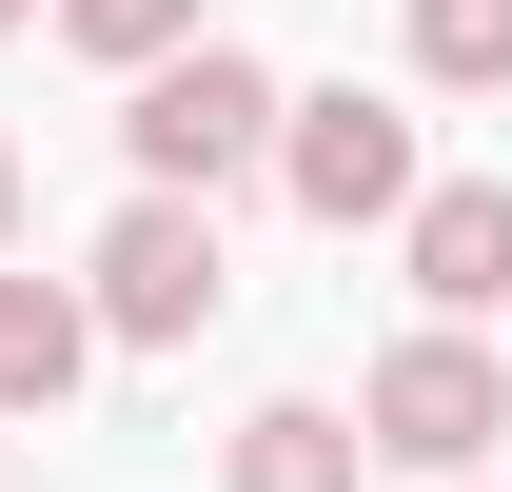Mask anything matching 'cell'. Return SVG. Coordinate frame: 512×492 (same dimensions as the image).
<instances>
[{
  "label": "cell",
  "instance_id": "obj_11",
  "mask_svg": "<svg viewBox=\"0 0 512 492\" xmlns=\"http://www.w3.org/2000/svg\"><path fill=\"white\" fill-rule=\"evenodd\" d=\"M20 20H40V0H0V40H20Z\"/></svg>",
  "mask_w": 512,
  "mask_h": 492
},
{
  "label": "cell",
  "instance_id": "obj_1",
  "mask_svg": "<svg viewBox=\"0 0 512 492\" xmlns=\"http://www.w3.org/2000/svg\"><path fill=\"white\" fill-rule=\"evenodd\" d=\"M119 158H138L158 197L256 178V158H276V60H256V40H178V60H138V79H119Z\"/></svg>",
  "mask_w": 512,
  "mask_h": 492
},
{
  "label": "cell",
  "instance_id": "obj_6",
  "mask_svg": "<svg viewBox=\"0 0 512 492\" xmlns=\"http://www.w3.org/2000/svg\"><path fill=\"white\" fill-rule=\"evenodd\" d=\"M79 374H99V296H79V276H20V256H0V414L40 433L79 394Z\"/></svg>",
  "mask_w": 512,
  "mask_h": 492
},
{
  "label": "cell",
  "instance_id": "obj_2",
  "mask_svg": "<svg viewBox=\"0 0 512 492\" xmlns=\"http://www.w3.org/2000/svg\"><path fill=\"white\" fill-rule=\"evenodd\" d=\"M79 296H99V335H119V355H197V335H217V296H237L217 197H158V178H138L119 217H99V256H79Z\"/></svg>",
  "mask_w": 512,
  "mask_h": 492
},
{
  "label": "cell",
  "instance_id": "obj_7",
  "mask_svg": "<svg viewBox=\"0 0 512 492\" xmlns=\"http://www.w3.org/2000/svg\"><path fill=\"white\" fill-rule=\"evenodd\" d=\"M355 473H375V433L335 414V394H256L237 453H217V492H355Z\"/></svg>",
  "mask_w": 512,
  "mask_h": 492
},
{
  "label": "cell",
  "instance_id": "obj_4",
  "mask_svg": "<svg viewBox=\"0 0 512 492\" xmlns=\"http://www.w3.org/2000/svg\"><path fill=\"white\" fill-rule=\"evenodd\" d=\"M414 178H434V158H414L394 99H355V79H335V99H276V197H296L316 237H394Z\"/></svg>",
  "mask_w": 512,
  "mask_h": 492
},
{
  "label": "cell",
  "instance_id": "obj_10",
  "mask_svg": "<svg viewBox=\"0 0 512 492\" xmlns=\"http://www.w3.org/2000/svg\"><path fill=\"white\" fill-rule=\"evenodd\" d=\"M0 256H20V138H0Z\"/></svg>",
  "mask_w": 512,
  "mask_h": 492
},
{
  "label": "cell",
  "instance_id": "obj_9",
  "mask_svg": "<svg viewBox=\"0 0 512 492\" xmlns=\"http://www.w3.org/2000/svg\"><path fill=\"white\" fill-rule=\"evenodd\" d=\"M40 20H60V40H79L99 79H138V60H178V40H217L197 0H40Z\"/></svg>",
  "mask_w": 512,
  "mask_h": 492
},
{
  "label": "cell",
  "instance_id": "obj_3",
  "mask_svg": "<svg viewBox=\"0 0 512 492\" xmlns=\"http://www.w3.org/2000/svg\"><path fill=\"white\" fill-rule=\"evenodd\" d=\"M355 433H375L394 473H473V453L512 433V355L473 335V315H434V335H394V355H375V394H355Z\"/></svg>",
  "mask_w": 512,
  "mask_h": 492
},
{
  "label": "cell",
  "instance_id": "obj_5",
  "mask_svg": "<svg viewBox=\"0 0 512 492\" xmlns=\"http://www.w3.org/2000/svg\"><path fill=\"white\" fill-rule=\"evenodd\" d=\"M394 276H414L434 315H512V178H414Z\"/></svg>",
  "mask_w": 512,
  "mask_h": 492
},
{
  "label": "cell",
  "instance_id": "obj_8",
  "mask_svg": "<svg viewBox=\"0 0 512 492\" xmlns=\"http://www.w3.org/2000/svg\"><path fill=\"white\" fill-rule=\"evenodd\" d=\"M414 79L434 99H512V0H414Z\"/></svg>",
  "mask_w": 512,
  "mask_h": 492
}]
</instances>
